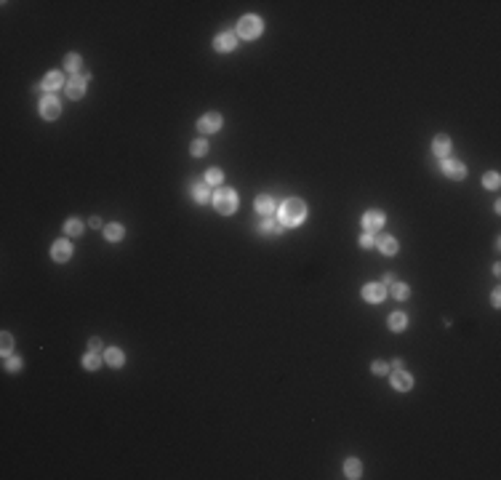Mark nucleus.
I'll use <instances>...</instances> for the list:
<instances>
[{"label": "nucleus", "instance_id": "obj_1", "mask_svg": "<svg viewBox=\"0 0 501 480\" xmlns=\"http://www.w3.org/2000/svg\"><path fill=\"white\" fill-rule=\"evenodd\" d=\"M304 216H307V206H304V200L299 198H288L280 206V222L283 227H296L304 222Z\"/></svg>", "mask_w": 501, "mask_h": 480}, {"label": "nucleus", "instance_id": "obj_2", "mask_svg": "<svg viewBox=\"0 0 501 480\" xmlns=\"http://www.w3.org/2000/svg\"><path fill=\"white\" fill-rule=\"evenodd\" d=\"M213 206H216V211L224 214V216L235 214V208H237V195H235V189H230V187L216 189V195H213Z\"/></svg>", "mask_w": 501, "mask_h": 480}, {"label": "nucleus", "instance_id": "obj_3", "mask_svg": "<svg viewBox=\"0 0 501 480\" xmlns=\"http://www.w3.org/2000/svg\"><path fill=\"white\" fill-rule=\"evenodd\" d=\"M237 35L240 37H259L262 35V19L259 16H243L240 19V24H237Z\"/></svg>", "mask_w": 501, "mask_h": 480}, {"label": "nucleus", "instance_id": "obj_4", "mask_svg": "<svg viewBox=\"0 0 501 480\" xmlns=\"http://www.w3.org/2000/svg\"><path fill=\"white\" fill-rule=\"evenodd\" d=\"M384 296H387V288H384L381 283H368V286H363V299L366 301L379 304V301H384Z\"/></svg>", "mask_w": 501, "mask_h": 480}, {"label": "nucleus", "instance_id": "obj_5", "mask_svg": "<svg viewBox=\"0 0 501 480\" xmlns=\"http://www.w3.org/2000/svg\"><path fill=\"white\" fill-rule=\"evenodd\" d=\"M198 128H200V134H213V131H219L221 128V115L219 112H208L200 117V123H198Z\"/></svg>", "mask_w": 501, "mask_h": 480}, {"label": "nucleus", "instance_id": "obj_6", "mask_svg": "<svg viewBox=\"0 0 501 480\" xmlns=\"http://www.w3.org/2000/svg\"><path fill=\"white\" fill-rule=\"evenodd\" d=\"M40 112L45 120H56L62 112V107H59V102L54 99V96H43V102H40Z\"/></svg>", "mask_w": 501, "mask_h": 480}, {"label": "nucleus", "instance_id": "obj_7", "mask_svg": "<svg viewBox=\"0 0 501 480\" xmlns=\"http://www.w3.org/2000/svg\"><path fill=\"white\" fill-rule=\"evenodd\" d=\"M442 174L445 176H451V179H464L467 176V168H464V163H459V160H442Z\"/></svg>", "mask_w": 501, "mask_h": 480}, {"label": "nucleus", "instance_id": "obj_8", "mask_svg": "<svg viewBox=\"0 0 501 480\" xmlns=\"http://www.w3.org/2000/svg\"><path fill=\"white\" fill-rule=\"evenodd\" d=\"M67 94H69V99H80V96L86 94V77H83V75H72V77H69Z\"/></svg>", "mask_w": 501, "mask_h": 480}, {"label": "nucleus", "instance_id": "obj_9", "mask_svg": "<svg viewBox=\"0 0 501 480\" xmlns=\"http://www.w3.org/2000/svg\"><path fill=\"white\" fill-rule=\"evenodd\" d=\"M62 85H64L62 72H48L40 80V85H37V91H56V88H62Z\"/></svg>", "mask_w": 501, "mask_h": 480}, {"label": "nucleus", "instance_id": "obj_10", "mask_svg": "<svg viewBox=\"0 0 501 480\" xmlns=\"http://www.w3.org/2000/svg\"><path fill=\"white\" fill-rule=\"evenodd\" d=\"M190 192H192V198L198 200V203H208V182L205 179H195L192 184H190Z\"/></svg>", "mask_w": 501, "mask_h": 480}, {"label": "nucleus", "instance_id": "obj_11", "mask_svg": "<svg viewBox=\"0 0 501 480\" xmlns=\"http://www.w3.org/2000/svg\"><path fill=\"white\" fill-rule=\"evenodd\" d=\"M384 224V214L381 211H368L363 216V227H366V232H376Z\"/></svg>", "mask_w": 501, "mask_h": 480}, {"label": "nucleus", "instance_id": "obj_12", "mask_svg": "<svg viewBox=\"0 0 501 480\" xmlns=\"http://www.w3.org/2000/svg\"><path fill=\"white\" fill-rule=\"evenodd\" d=\"M392 384H395V390H400V392H408L413 387V379L408 376L405 371H395L392 373Z\"/></svg>", "mask_w": 501, "mask_h": 480}, {"label": "nucleus", "instance_id": "obj_13", "mask_svg": "<svg viewBox=\"0 0 501 480\" xmlns=\"http://www.w3.org/2000/svg\"><path fill=\"white\" fill-rule=\"evenodd\" d=\"M51 254H54L56 261H67L69 256H72V246H69L67 240H56V243H54V251H51Z\"/></svg>", "mask_w": 501, "mask_h": 480}, {"label": "nucleus", "instance_id": "obj_14", "mask_svg": "<svg viewBox=\"0 0 501 480\" xmlns=\"http://www.w3.org/2000/svg\"><path fill=\"white\" fill-rule=\"evenodd\" d=\"M235 43H237V37L232 35V32H221L216 40H213L216 51H232V48H235Z\"/></svg>", "mask_w": 501, "mask_h": 480}, {"label": "nucleus", "instance_id": "obj_15", "mask_svg": "<svg viewBox=\"0 0 501 480\" xmlns=\"http://www.w3.org/2000/svg\"><path fill=\"white\" fill-rule=\"evenodd\" d=\"M256 211L264 214V216H272V214H275V198H269V195H259V198H256Z\"/></svg>", "mask_w": 501, "mask_h": 480}, {"label": "nucleus", "instance_id": "obj_16", "mask_svg": "<svg viewBox=\"0 0 501 480\" xmlns=\"http://www.w3.org/2000/svg\"><path fill=\"white\" fill-rule=\"evenodd\" d=\"M376 246H379V248H381V251H384V254H387V256H392V254H398V240H395V238H392V235H381V238H379V240H376Z\"/></svg>", "mask_w": 501, "mask_h": 480}, {"label": "nucleus", "instance_id": "obj_17", "mask_svg": "<svg viewBox=\"0 0 501 480\" xmlns=\"http://www.w3.org/2000/svg\"><path fill=\"white\" fill-rule=\"evenodd\" d=\"M432 147H434V155L442 157V155L451 152V139H448L445 134H437V136H434V144H432Z\"/></svg>", "mask_w": 501, "mask_h": 480}, {"label": "nucleus", "instance_id": "obj_18", "mask_svg": "<svg viewBox=\"0 0 501 480\" xmlns=\"http://www.w3.org/2000/svg\"><path fill=\"white\" fill-rule=\"evenodd\" d=\"M104 360H107L109 366H115V368H118V366H123V352L118 350V347H109V350L104 352Z\"/></svg>", "mask_w": 501, "mask_h": 480}, {"label": "nucleus", "instance_id": "obj_19", "mask_svg": "<svg viewBox=\"0 0 501 480\" xmlns=\"http://www.w3.org/2000/svg\"><path fill=\"white\" fill-rule=\"evenodd\" d=\"M405 323H408V318L402 312H395L392 318H389V328H392V331H402V328H405Z\"/></svg>", "mask_w": 501, "mask_h": 480}, {"label": "nucleus", "instance_id": "obj_20", "mask_svg": "<svg viewBox=\"0 0 501 480\" xmlns=\"http://www.w3.org/2000/svg\"><path fill=\"white\" fill-rule=\"evenodd\" d=\"M344 470H347V478H360V472H363V467L357 459H349L347 464H344Z\"/></svg>", "mask_w": 501, "mask_h": 480}, {"label": "nucleus", "instance_id": "obj_21", "mask_svg": "<svg viewBox=\"0 0 501 480\" xmlns=\"http://www.w3.org/2000/svg\"><path fill=\"white\" fill-rule=\"evenodd\" d=\"M104 235H107V240H120L123 238V227L120 224H107L104 227Z\"/></svg>", "mask_w": 501, "mask_h": 480}, {"label": "nucleus", "instance_id": "obj_22", "mask_svg": "<svg viewBox=\"0 0 501 480\" xmlns=\"http://www.w3.org/2000/svg\"><path fill=\"white\" fill-rule=\"evenodd\" d=\"M83 366L88 368V371H96V368L101 366V358L96 352H91V355H86V358H83Z\"/></svg>", "mask_w": 501, "mask_h": 480}, {"label": "nucleus", "instance_id": "obj_23", "mask_svg": "<svg viewBox=\"0 0 501 480\" xmlns=\"http://www.w3.org/2000/svg\"><path fill=\"white\" fill-rule=\"evenodd\" d=\"M64 232H67V235H80V232H83L80 219H67V224H64Z\"/></svg>", "mask_w": 501, "mask_h": 480}, {"label": "nucleus", "instance_id": "obj_24", "mask_svg": "<svg viewBox=\"0 0 501 480\" xmlns=\"http://www.w3.org/2000/svg\"><path fill=\"white\" fill-rule=\"evenodd\" d=\"M64 70H72V72L80 70V56H77V54H67V56H64Z\"/></svg>", "mask_w": 501, "mask_h": 480}, {"label": "nucleus", "instance_id": "obj_25", "mask_svg": "<svg viewBox=\"0 0 501 480\" xmlns=\"http://www.w3.org/2000/svg\"><path fill=\"white\" fill-rule=\"evenodd\" d=\"M483 184H485L488 189H496V187H499V174H496V171L485 174V176H483Z\"/></svg>", "mask_w": 501, "mask_h": 480}, {"label": "nucleus", "instance_id": "obj_26", "mask_svg": "<svg viewBox=\"0 0 501 480\" xmlns=\"http://www.w3.org/2000/svg\"><path fill=\"white\" fill-rule=\"evenodd\" d=\"M392 294H395V296H398V299H408V294H411V288H408L405 283H395Z\"/></svg>", "mask_w": 501, "mask_h": 480}, {"label": "nucleus", "instance_id": "obj_27", "mask_svg": "<svg viewBox=\"0 0 501 480\" xmlns=\"http://www.w3.org/2000/svg\"><path fill=\"white\" fill-rule=\"evenodd\" d=\"M221 176H224V174H221L219 168H211V171L205 174V182H208V184H219V182H221Z\"/></svg>", "mask_w": 501, "mask_h": 480}, {"label": "nucleus", "instance_id": "obj_28", "mask_svg": "<svg viewBox=\"0 0 501 480\" xmlns=\"http://www.w3.org/2000/svg\"><path fill=\"white\" fill-rule=\"evenodd\" d=\"M190 149H192V155H198V157H200V155H205V152H208V142H192V147H190Z\"/></svg>", "mask_w": 501, "mask_h": 480}, {"label": "nucleus", "instance_id": "obj_29", "mask_svg": "<svg viewBox=\"0 0 501 480\" xmlns=\"http://www.w3.org/2000/svg\"><path fill=\"white\" fill-rule=\"evenodd\" d=\"M14 350V339H11V333H3V355H11Z\"/></svg>", "mask_w": 501, "mask_h": 480}, {"label": "nucleus", "instance_id": "obj_30", "mask_svg": "<svg viewBox=\"0 0 501 480\" xmlns=\"http://www.w3.org/2000/svg\"><path fill=\"white\" fill-rule=\"evenodd\" d=\"M370 371H373L376 376H381V373H387V371H389V366H387V363H381V360H376V363L370 366Z\"/></svg>", "mask_w": 501, "mask_h": 480}, {"label": "nucleus", "instance_id": "obj_31", "mask_svg": "<svg viewBox=\"0 0 501 480\" xmlns=\"http://www.w3.org/2000/svg\"><path fill=\"white\" fill-rule=\"evenodd\" d=\"M360 246H363V248H373V246H376V238H373L370 232H366V235L360 238Z\"/></svg>", "mask_w": 501, "mask_h": 480}, {"label": "nucleus", "instance_id": "obj_32", "mask_svg": "<svg viewBox=\"0 0 501 480\" xmlns=\"http://www.w3.org/2000/svg\"><path fill=\"white\" fill-rule=\"evenodd\" d=\"M19 368H22V360H19V358H11V360H8V371H19Z\"/></svg>", "mask_w": 501, "mask_h": 480}, {"label": "nucleus", "instance_id": "obj_33", "mask_svg": "<svg viewBox=\"0 0 501 480\" xmlns=\"http://www.w3.org/2000/svg\"><path fill=\"white\" fill-rule=\"evenodd\" d=\"M88 347H91V352H99V350H101V341H99V339H91Z\"/></svg>", "mask_w": 501, "mask_h": 480}, {"label": "nucleus", "instance_id": "obj_34", "mask_svg": "<svg viewBox=\"0 0 501 480\" xmlns=\"http://www.w3.org/2000/svg\"><path fill=\"white\" fill-rule=\"evenodd\" d=\"M91 227H94V229L101 227V219H99V216H94V219H91Z\"/></svg>", "mask_w": 501, "mask_h": 480}]
</instances>
